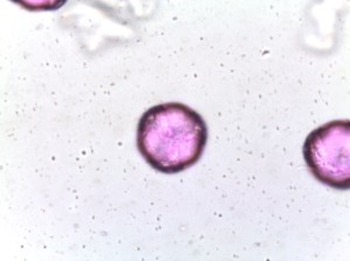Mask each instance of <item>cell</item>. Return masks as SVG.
Instances as JSON below:
<instances>
[{
  "instance_id": "1",
  "label": "cell",
  "mask_w": 350,
  "mask_h": 261,
  "mask_svg": "<svg viewBox=\"0 0 350 261\" xmlns=\"http://www.w3.org/2000/svg\"><path fill=\"white\" fill-rule=\"evenodd\" d=\"M207 139V125L198 112L183 104L167 103L144 113L137 143L151 167L175 174L198 163Z\"/></svg>"
},
{
  "instance_id": "2",
  "label": "cell",
  "mask_w": 350,
  "mask_h": 261,
  "mask_svg": "<svg viewBox=\"0 0 350 261\" xmlns=\"http://www.w3.org/2000/svg\"><path fill=\"white\" fill-rule=\"evenodd\" d=\"M304 158L312 174L335 189L350 188V123L335 120L310 132Z\"/></svg>"
}]
</instances>
